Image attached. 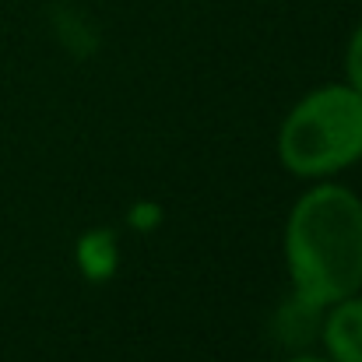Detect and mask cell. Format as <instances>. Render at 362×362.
<instances>
[{"label": "cell", "instance_id": "6da1fadb", "mask_svg": "<svg viewBox=\"0 0 362 362\" xmlns=\"http://www.w3.org/2000/svg\"><path fill=\"white\" fill-rule=\"evenodd\" d=\"M285 264L299 303L334 306L362 288V201L345 187L306 190L285 226Z\"/></svg>", "mask_w": 362, "mask_h": 362}, {"label": "cell", "instance_id": "7a4b0ae2", "mask_svg": "<svg viewBox=\"0 0 362 362\" xmlns=\"http://www.w3.org/2000/svg\"><path fill=\"white\" fill-rule=\"evenodd\" d=\"M278 158L288 173L320 180L362 158V95L352 85L310 92L278 130Z\"/></svg>", "mask_w": 362, "mask_h": 362}, {"label": "cell", "instance_id": "3957f363", "mask_svg": "<svg viewBox=\"0 0 362 362\" xmlns=\"http://www.w3.org/2000/svg\"><path fill=\"white\" fill-rule=\"evenodd\" d=\"M324 345L334 362H362V296L338 299L324 320Z\"/></svg>", "mask_w": 362, "mask_h": 362}, {"label": "cell", "instance_id": "277c9868", "mask_svg": "<svg viewBox=\"0 0 362 362\" xmlns=\"http://www.w3.org/2000/svg\"><path fill=\"white\" fill-rule=\"evenodd\" d=\"M345 71H349V85L362 95V25L356 28L352 42H349V57H345Z\"/></svg>", "mask_w": 362, "mask_h": 362}, {"label": "cell", "instance_id": "5b68a950", "mask_svg": "<svg viewBox=\"0 0 362 362\" xmlns=\"http://www.w3.org/2000/svg\"><path fill=\"white\" fill-rule=\"evenodd\" d=\"M288 362H334V359H331V356H327V359H324V356H292Z\"/></svg>", "mask_w": 362, "mask_h": 362}]
</instances>
